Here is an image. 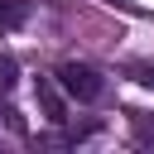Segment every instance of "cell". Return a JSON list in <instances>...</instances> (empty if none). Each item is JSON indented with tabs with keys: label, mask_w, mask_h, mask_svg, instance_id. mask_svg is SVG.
Returning <instances> with one entry per match:
<instances>
[{
	"label": "cell",
	"mask_w": 154,
	"mask_h": 154,
	"mask_svg": "<svg viewBox=\"0 0 154 154\" xmlns=\"http://www.w3.org/2000/svg\"><path fill=\"white\" fill-rule=\"evenodd\" d=\"M53 77L63 82V91H67L72 101H96V96L106 91V82H101V72H96L91 63H63V67H58Z\"/></svg>",
	"instance_id": "6da1fadb"
},
{
	"label": "cell",
	"mask_w": 154,
	"mask_h": 154,
	"mask_svg": "<svg viewBox=\"0 0 154 154\" xmlns=\"http://www.w3.org/2000/svg\"><path fill=\"white\" fill-rule=\"evenodd\" d=\"M34 101L43 106V116H48L53 125H63V120H67V91H63V82H58V77H38Z\"/></svg>",
	"instance_id": "7a4b0ae2"
},
{
	"label": "cell",
	"mask_w": 154,
	"mask_h": 154,
	"mask_svg": "<svg viewBox=\"0 0 154 154\" xmlns=\"http://www.w3.org/2000/svg\"><path fill=\"white\" fill-rule=\"evenodd\" d=\"M24 19H29V5H24V0H0V34L19 29Z\"/></svg>",
	"instance_id": "3957f363"
},
{
	"label": "cell",
	"mask_w": 154,
	"mask_h": 154,
	"mask_svg": "<svg viewBox=\"0 0 154 154\" xmlns=\"http://www.w3.org/2000/svg\"><path fill=\"white\" fill-rule=\"evenodd\" d=\"M14 82H19V63H14L10 53H0V96H10Z\"/></svg>",
	"instance_id": "277c9868"
},
{
	"label": "cell",
	"mask_w": 154,
	"mask_h": 154,
	"mask_svg": "<svg viewBox=\"0 0 154 154\" xmlns=\"http://www.w3.org/2000/svg\"><path fill=\"white\" fill-rule=\"evenodd\" d=\"M125 72H130V77H135L140 87H154V63H130Z\"/></svg>",
	"instance_id": "5b68a950"
},
{
	"label": "cell",
	"mask_w": 154,
	"mask_h": 154,
	"mask_svg": "<svg viewBox=\"0 0 154 154\" xmlns=\"http://www.w3.org/2000/svg\"><path fill=\"white\" fill-rule=\"evenodd\" d=\"M135 130H140V140H154V120L140 116V111H135Z\"/></svg>",
	"instance_id": "8992f818"
}]
</instances>
